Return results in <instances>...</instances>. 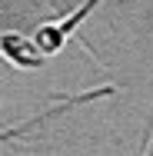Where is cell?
I'll use <instances>...</instances> for the list:
<instances>
[{
  "instance_id": "1",
  "label": "cell",
  "mask_w": 153,
  "mask_h": 156,
  "mask_svg": "<svg viewBox=\"0 0 153 156\" xmlns=\"http://www.w3.org/2000/svg\"><path fill=\"white\" fill-rule=\"evenodd\" d=\"M100 0H87V3H80L73 13H67L60 23H47V27H40V30L33 33V47H37V53L40 57H47V53H57V50H63V43H67V37L77 30L80 23H83V17L90 13L93 7H97Z\"/></svg>"
},
{
  "instance_id": "2",
  "label": "cell",
  "mask_w": 153,
  "mask_h": 156,
  "mask_svg": "<svg viewBox=\"0 0 153 156\" xmlns=\"http://www.w3.org/2000/svg\"><path fill=\"white\" fill-rule=\"evenodd\" d=\"M0 53L13 66H24V70H37L43 63V57L37 53V47H33L27 37H20V33H3L0 37Z\"/></svg>"
},
{
  "instance_id": "3",
  "label": "cell",
  "mask_w": 153,
  "mask_h": 156,
  "mask_svg": "<svg viewBox=\"0 0 153 156\" xmlns=\"http://www.w3.org/2000/svg\"><path fill=\"white\" fill-rule=\"evenodd\" d=\"M53 113H57V110H47V113H37V116H33L30 123H24V126H13V129H0V143H7V140H17V136H24V133H27L30 126L43 123V120H50Z\"/></svg>"
}]
</instances>
